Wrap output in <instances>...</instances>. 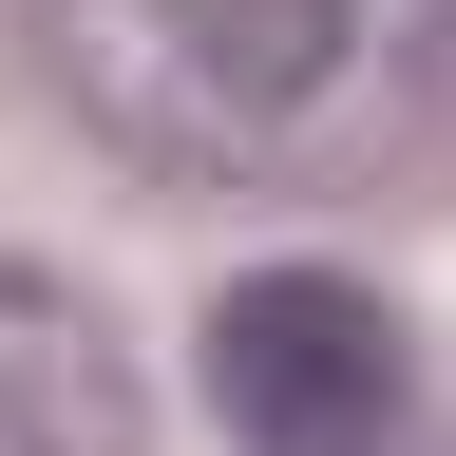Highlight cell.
Listing matches in <instances>:
<instances>
[{"label": "cell", "mask_w": 456, "mask_h": 456, "mask_svg": "<svg viewBox=\"0 0 456 456\" xmlns=\"http://www.w3.org/2000/svg\"><path fill=\"white\" fill-rule=\"evenodd\" d=\"M38 57L191 191H342L437 134V0H38Z\"/></svg>", "instance_id": "obj_1"}, {"label": "cell", "mask_w": 456, "mask_h": 456, "mask_svg": "<svg viewBox=\"0 0 456 456\" xmlns=\"http://www.w3.org/2000/svg\"><path fill=\"white\" fill-rule=\"evenodd\" d=\"M228 456H419V342L362 266H248L209 305Z\"/></svg>", "instance_id": "obj_2"}, {"label": "cell", "mask_w": 456, "mask_h": 456, "mask_svg": "<svg viewBox=\"0 0 456 456\" xmlns=\"http://www.w3.org/2000/svg\"><path fill=\"white\" fill-rule=\"evenodd\" d=\"M0 456H152L134 342H114L57 266H0Z\"/></svg>", "instance_id": "obj_3"}]
</instances>
